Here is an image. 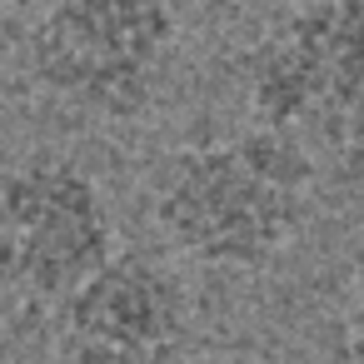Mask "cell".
<instances>
[{
  "mask_svg": "<svg viewBox=\"0 0 364 364\" xmlns=\"http://www.w3.org/2000/svg\"><path fill=\"white\" fill-rule=\"evenodd\" d=\"M210 6L235 16V11H289V6H299V0H210Z\"/></svg>",
  "mask_w": 364,
  "mask_h": 364,
  "instance_id": "7",
  "label": "cell"
},
{
  "mask_svg": "<svg viewBox=\"0 0 364 364\" xmlns=\"http://www.w3.org/2000/svg\"><path fill=\"white\" fill-rule=\"evenodd\" d=\"M11 6H16V0H0V16H6V11H11Z\"/></svg>",
  "mask_w": 364,
  "mask_h": 364,
  "instance_id": "8",
  "label": "cell"
},
{
  "mask_svg": "<svg viewBox=\"0 0 364 364\" xmlns=\"http://www.w3.org/2000/svg\"><path fill=\"white\" fill-rule=\"evenodd\" d=\"M314 205V150L284 130H245L190 145L160 165L155 225L160 235L220 269H259L279 259Z\"/></svg>",
  "mask_w": 364,
  "mask_h": 364,
  "instance_id": "1",
  "label": "cell"
},
{
  "mask_svg": "<svg viewBox=\"0 0 364 364\" xmlns=\"http://www.w3.org/2000/svg\"><path fill=\"white\" fill-rule=\"evenodd\" d=\"M344 364H364V284H359L349 319H344Z\"/></svg>",
  "mask_w": 364,
  "mask_h": 364,
  "instance_id": "6",
  "label": "cell"
},
{
  "mask_svg": "<svg viewBox=\"0 0 364 364\" xmlns=\"http://www.w3.org/2000/svg\"><path fill=\"white\" fill-rule=\"evenodd\" d=\"M110 255L115 225L80 165L31 155L0 170V294L65 304Z\"/></svg>",
  "mask_w": 364,
  "mask_h": 364,
  "instance_id": "4",
  "label": "cell"
},
{
  "mask_svg": "<svg viewBox=\"0 0 364 364\" xmlns=\"http://www.w3.org/2000/svg\"><path fill=\"white\" fill-rule=\"evenodd\" d=\"M250 115L299 145H354L364 135V0H299L245 60Z\"/></svg>",
  "mask_w": 364,
  "mask_h": 364,
  "instance_id": "2",
  "label": "cell"
},
{
  "mask_svg": "<svg viewBox=\"0 0 364 364\" xmlns=\"http://www.w3.org/2000/svg\"><path fill=\"white\" fill-rule=\"evenodd\" d=\"M175 50L170 0H55L31 31L26 60L55 100L130 120L140 115Z\"/></svg>",
  "mask_w": 364,
  "mask_h": 364,
  "instance_id": "3",
  "label": "cell"
},
{
  "mask_svg": "<svg viewBox=\"0 0 364 364\" xmlns=\"http://www.w3.org/2000/svg\"><path fill=\"white\" fill-rule=\"evenodd\" d=\"M60 309V364H185L190 294L145 250H115Z\"/></svg>",
  "mask_w": 364,
  "mask_h": 364,
  "instance_id": "5",
  "label": "cell"
}]
</instances>
